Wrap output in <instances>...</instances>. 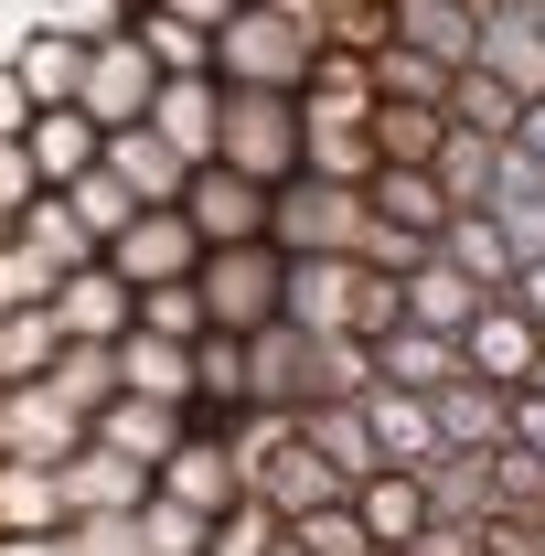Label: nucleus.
<instances>
[{
    "mask_svg": "<svg viewBox=\"0 0 545 556\" xmlns=\"http://www.w3.org/2000/svg\"><path fill=\"white\" fill-rule=\"evenodd\" d=\"M107 268L129 278V289H161V278H193L204 268V225L182 204H139L118 236H107Z\"/></svg>",
    "mask_w": 545,
    "mask_h": 556,
    "instance_id": "6",
    "label": "nucleus"
},
{
    "mask_svg": "<svg viewBox=\"0 0 545 556\" xmlns=\"http://www.w3.org/2000/svg\"><path fill=\"white\" fill-rule=\"evenodd\" d=\"M22 150H33V172L65 193V182H86L97 161H107V118H86V108H33V129H22Z\"/></svg>",
    "mask_w": 545,
    "mask_h": 556,
    "instance_id": "14",
    "label": "nucleus"
},
{
    "mask_svg": "<svg viewBox=\"0 0 545 556\" xmlns=\"http://www.w3.org/2000/svg\"><path fill=\"white\" fill-rule=\"evenodd\" d=\"M439 139H449V108H428V97H375V150H385V161H439Z\"/></svg>",
    "mask_w": 545,
    "mask_h": 556,
    "instance_id": "37",
    "label": "nucleus"
},
{
    "mask_svg": "<svg viewBox=\"0 0 545 556\" xmlns=\"http://www.w3.org/2000/svg\"><path fill=\"white\" fill-rule=\"evenodd\" d=\"M150 129L172 139L182 161H214V150H225V75H161Z\"/></svg>",
    "mask_w": 545,
    "mask_h": 556,
    "instance_id": "13",
    "label": "nucleus"
},
{
    "mask_svg": "<svg viewBox=\"0 0 545 556\" xmlns=\"http://www.w3.org/2000/svg\"><path fill=\"white\" fill-rule=\"evenodd\" d=\"M503 300H514V311H524V321H535V332H545V257H524V268H514V289H503Z\"/></svg>",
    "mask_w": 545,
    "mask_h": 556,
    "instance_id": "49",
    "label": "nucleus"
},
{
    "mask_svg": "<svg viewBox=\"0 0 545 556\" xmlns=\"http://www.w3.org/2000/svg\"><path fill=\"white\" fill-rule=\"evenodd\" d=\"M492 161H503V139H481V129L449 118V139H439V161H428V172H439V193H449V204H492Z\"/></svg>",
    "mask_w": 545,
    "mask_h": 556,
    "instance_id": "38",
    "label": "nucleus"
},
{
    "mask_svg": "<svg viewBox=\"0 0 545 556\" xmlns=\"http://www.w3.org/2000/svg\"><path fill=\"white\" fill-rule=\"evenodd\" d=\"M118 11H139V0H118Z\"/></svg>",
    "mask_w": 545,
    "mask_h": 556,
    "instance_id": "57",
    "label": "nucleus"
},
{
    "mask_svg": "<svg viewBox=\"0 0 545 556\" xmlns=\"http://www.w3.org/2000/svg\"><path fill=\"white\" fill-rule=\"evenodd\" d=\"M396 43L439 54V65H471L481 54V0H396Z\"/></svg>",
    "mask_w": 545,
    "mask_h": 556,
    "instance_id": "31",
    "label": "nucleus"
},
{
    "mask_svg": "<svg viewBox=\"0 0 545 556\" xmlns=\"http://www.w3.org/2000/svg\"><path fill=\"white\" fill-rule=\"evenodd\" d=\"M364 193H375V214H396V225H417V236H439V225L460 214L449 193H439V172H428V161H385Z\"/></svg>",
    "mask_w": 545,
    "mask_h": 556,
    "instance_id": "34",
    "label": "nucleus"
},
{
    "mask_svg": "<svg viewBox=\"0 0 545 556\" xmlns=\"http://www.w3.org/2000/svg\"><path fill=\"white\" fill-rule=\"evenodd\" d=\"M118 375H129L139 396H172V407H193V396H204L193 343H182V332H150V321H129V332H118Z\"/></svg>",
    "mask_w": 545,
    "mask_h": 556,
    "instance_id": "20",
    "label": "nucleus"
},
{
    "mask_svg": "<svg viewBox=\"0 0 545 556\" xmlns=\"http://www.w3.org/2000/svg\"><path fill=\"white\" fill-rule=\"evenodd\" d=\"M428 247H439V236H417V225H396V214H375V225H364V247H353V257H375V268H396V278H407L417 257H428Z\"/></svg>",
    "mask_w": 545,
    "mask_h": 556,
    "instance_id": "45",
    "label": "nucleus"
},
{
    "mask_svg": "<svg viewBox=\"0 0 545 556\" xmlns=\"http://www.w3.org/2000/svg\"><path fill=\"white\" fill-rule=\"evenodd\" d=\"M300 439L332 460L342 482H364V471H385V450H375V417H364V396H310L300 407Z\"/></svg>",
    "mask_w": 545,
    "mask_h": 556,
    "instance_id": "21",
    "label": "nucleus"
},
{
    "mask_svg": "<svg viewBox=\"0 0 545 556\" xmlns=\"http://www.w3.org/2000/svg\"><path fill=\"white\" fill-rule=\"evenodd\" d=\"M481 300H503V289H481V278L460 268V257H439V247L407 268V321H428V332H471Z\"/></svg>",
    "mask_w": 545,
    "mask_h": 556,
    "instance_id": "18",
    "label": "nucleus"
},
{
    "mask_svg": "<svg viewBox=\"0 0 545 556\" xmlns=\"http://www.w3.org/2000/svg\"><path fill=\"white\" fill-rule=\"evenodd\" d=\"M364 417H375V450H385L396 471H439V460H449L439 407H428L417 386H385V375H375V386H364Z\"/></svg>",
    "mask_w": 545,
    "mask_h": 556,
    "instance_id": "10",
    "label": "nucleus"
},
{
    "mask_svg": "<svg viewBox=\"0 0 545 556\" xmlns=\"http://www.w3.org/2000/svg\"><path fill=\"white\" fill-rule=\"evenodd\" d=\"M278 556H310V546H300V535H278Z\"/></svg>",
    "mask_w": 545,
    "mask_h": 556,
    "instance_id": "54",
    "label": "nucleus"
},
{
    "mask_svg": "<svg viewBox=\"0 0 545 556\" xmlns=\"http://www.w3.org/2000/svg\"><path fill=\"white\" fill-rule=\"evenodd\" d=\"M353 514L375 525V546H417V535H428V471H396V460L364 471V482H353Z\"/></svg>",
    "mask_w": 545,
    "mask_h": 556,
    "instance_id": "25",
    "label": "nucleus"
},
{
    "mask_svg": "<svg viewBox=\"0 0 545 556\" xmlns=\"http://www.w3.org/2000/svg\"><path fill=\"white\" fill-rule=\"evenodd\" d=\"M225 161L257 172V182H289L310 161V118H300V86H225Z\"/></svg>",
    "mask_w": 545,
    "mask_h": 556,
    "instance_id": "4",
    "label": "nucleus"
},
{
    "mask_svg": "<svg viewBox=\"0 0 545 556\" xmlns=\"http://www.w3.org/2000/svg\"><path fill=\"white\" fill-rule=\"evenodd\" d=\"M449 118L481 129V139H514V129H524V86H503L492 65H460V75H449Z\"/></svg>",
    "mask_w": 545,
    "mask_h": 556,
    "instance_id": "35",
    "label": "nucleus"
},
{
    "mask_svg": "<svg viewBox=\"0 0 545 556\" xmlns=\"http://www.w3.org/2000/svg\"><path fill=\"white\" fill-rule=\"evenodd\" d=\"M86 43H97V33H65V22H43V33L11 43V65H22V86H33V108H65L75 86H86Z\"/></svg>",
    "mask_w": 545,
    "mask_h": 556,
    "instance_id": "28",
    "label": "nucleus"
},
{
    "mask_svg": "<svg viewBox=\"0 0 545 556\" xmlns=\"http://www.w3.org/2000/svg\"><path fill=\"white\" fill-rule=\"evenodd\" d=\"M161 11H182V22H204V33H225V22H236L246 0H161Z\"/></svg>",
    "mask_w": 545,
    "mask_h": 556,
    "instance_id": "50",
    "label": "nucleus"
},
{
    "mask_svg": "<svg viewBox=\"0 0 545 556\" xmlns=\"http://www.w3.org/2000/svg\"><path fill=\"white\" fill-rule=\"evenodd\" d=\"M129 33L161 54V75H214V33L204 22H182V11H161V0H139L129 11Z\"/></svg>",
    "mask_w": 545,
    "mask_h": 556,
    "instance_id": "36",
    "label": "nucleus"
},
{
    "mask_svg": "<svg viewBox=\"0 0 545 556\" xmlns=\"http://www.w3.org/2000/svg\"><path fill=\"white\" fill-rule=\"evenodd\" d=\"M182 214L204 225V247H236V236H268V214H278V182L236 172V161L214 150V161H193V182H182Z\"/></svg>",
    "mask_w": 545,
    "mask_h": 556,
    "instance_id": "7",
    "label": "nucleus"
},
{
    "mask_svg": "<svg viewBox=\"0 0 545 556\" xmlns=\"http://www.w3.org/2000/svg\"><path fill=\"white\" fill-rule=\"evenodd\" d=\"M54 311H65V332H75V343H118V332L139 321V289L107 268V257H86V268H65Z\"/></svg>",
    "mask_w": 545,
    "mask_h": 556,
    "instance_id": "16",
    "label": "nucleus"
},
{
    "mask_svg": "<svg viewBox=\"0 0 545 556\" xmlns=\"http://www.w3.org/2000/svg\"><path fill=\"white\" fill-rule=\"evenodd\" d=\"M139 321H150V332H182V343H204V332H214V311H204V289H193V278L139 289Z\"/></svg>",
    "mask_w": 545,
    "mask_h": 556,
    "instance_id": "42",
    "label": "nucleus"
},
{
    "mask_svg": "<svg viewBox=\"0 0 545 556\" xmlns=\"http://www.w3.org/2000/svg\"><path fill=\"white\" fill-rule=\"evenodd\" d=\"M449 75L460 65H439V54H417V43H375V97H428V108H449Z\"/></svg>",
    "mask_w": 545,
    "mask_h": 556,
    "instance_id": "40",
    "label": "nucleus"
},
{
    "mask_svg": "<svg viewBox=\"0 0 545 556\" xmlns=\"http://www.w3.org/2000/svg\"><path fill=\"white\" fill-rule=\"evenodd\" d=\"M439 257H460L481 289H514V268H524V257H514V225H503L492 204H460V214H449V225H439Z\"/></svg>",
    "mask_w": 545,
    "mask_h": 556,
    "instance_id": "29",
    "label": "nucleus"
},
{
    "mask_svg": "<svg viewBox=\"0 0 545 556\" xmlns=\"http://www.w3.org/2000/svg\"><path fill=\"white\" fill-rule=\"evenodd\" d=\"M460 353H471V375H492V386H524L535 353H545V332L514 311V300H481V321L460 332Z\"/></svg>",
    "mask_w": 545,
    "mask_h": 556,
    "instance_id": "24",
    "label": "nucleus"
},
{
    "mask_svg": "<svg viewBox=\"0 0 545 556\" xmlns=\"http://www.w3.org/2000/svg\"><path fill=\"white\" fill-rule=\"evenodd\" d=\"M310 65H321V0H246L214 33L225 86H310Z\"/></svg>",
    "mask_w": 545,
    "mask_h": 556,
    "instance_id": "1",
    "label": "nucleus"
},
{
    "mask_svg": "<svg viewBox=\"0 0 545 556\" xmlns=\"http://www.w3.org/2000/svg\"><path fill=\"white\" fill-rule=\"evenodd\" d=\"M33 129V86H22V65L0 54V139H22Z\"/></svg>",
    "mask_w": 545,
    "mask_h": 556,
    "instance_id": "47",
    "label": "nucleus"
},
{
    "mask_svg": "<svg viewBox=\"0 0 545 556\" xmlns=\"http://www.w3.org/2000/svg\"><path fill=\"white\" fill-rule=\"evenodd\" d=\"M54 471H65V514H139V503H150V482H161L150 460L107 450V439H75Z\"/></svg>",
    "mask_w": 545,
    "mask_h": 556,
    "instance_id": "9",
    "label": "nucleus"
},
{
    "mask_svg": "<svg viewBox=\"0 0 545 556\" xmlns=\"http://www.w3.org/2000/svg\"><path fill=\"white\" fill-rule=\"evenodd\" d=\"M43 386H54V396H65V407H107V396H118V386H129V375H118V343H65L54 353V375H43Z\"/></svg>",
    "mask_w": 545,
    "mask_h": 556,
    "instance_id": "39",
    "label": "nucleus"
},
{
    "mask_svg": "<svg viewBox=\"0 0 545 556\" xmlns=\"http://www.w3.org/2000/svg\"><path fill=\"white\" fill-rule=\"evenodd\" d=\"M481 11H535V0H481Z\"/></svg>",
    "mask_w": 545,
    "mask_h": 556,
    "instance_id": "53",
    "label": "nucleus"
},
{
    "mask_svg": "<svg viewBox=\"0 0 545 556\" xmlns=\"http://www.w3.org/2000/svg\"><path fill=\"white\" fill-rule=\"evenodd\" d=\"M385 556H407V546H385Z\"/></svg>",
    "mask_w": 545,
    "mask_h": 556,
    "instance_id": "58",
    "label": "nucleus"
},
{
    "mask_svg": "<svg viewBox=\"0 0 545 556\" xmlns=\"http://www.w3.org/2000/svg\"><path fill=\"white\" fill-rule=\"evenodd\" d=\"M353 289H364V257H289V321L353 332Z\"/></svg>",
    "mask_w": 545,
    "mask_h": 556,
    "instance_id": "22",
    "label": "nucleus"
},
{
    "mask_svg": "<svg viewBox=\"0 0 545 556\" xmlns=\"http://www.w3.org/2000/svg\"><path fill=\"white\" fill-rule=\"evenodd\" d=\"M161 492L193 503V514H225V503L246 492V460L225 450V428H182V450L161 460Z\"/></svg>",
    "mask_w": 545,
    "mask_h": 556,
    "instance_id": "15",
    "label": "nucleus"
},
{
    "mask_svg": "<svg viewBox=\"0 0 545 556\" xmlns=\"http://www.w3.org/2000/svg\"><path fill=\"white\" fill-rule=\"evenodd\" d=\"M33 193H43V172H33V150H22V139H0V214L22 225V204H33Z\"/></svg>",
    "mask_w": 545,
    "mask_h": 556,
    "instance_id": "46",
    "label": "nucleus"
},
{
    "mask_svg": "<svg viewBox=\"0 0 545 556\" xmlns=\"http://www.w3.org/2000/svg\"><path fill=\"white\" fill-rule=\"evenodd\" d=\"M471 65H492L503 86L545 97V22H535V11H481V54H471Z\"/></svg>",
    "mask_w": 545,
    "mask_h": 556,
    "instance_id": "32",
    "label": "nucleus"
},
{
    "mask_svg": "<svg viewBox=\"0 0 545 556\" xmlns=\"http://www.w3.org/2000/svg\"><path fill=\"white\" fill-rule=\"evenodd\" d=\"M514 139H524V150L545 161V97H524V129H514Z\"/></svg>",
    "mask_w": 545,
    "mask_h": 556,
    "instance_id": "52",
    "label": "nucleus"
},
{
    "mask_svg": "<svg viewBox=\"0 0 545 556\" xmlns=\"http://www.w3.org/2000/svg\"><path fill=\"white\" fill-rule=\"evenodd\" d=\"M182 428H193V407H172V396H139V386H118L107 407L86 417V439H107V450H129V460H150V471H161V460L182 450Z\"/></svg>",
    "mask_w": 545,
    "mask_h": 556,
    "instance_id": "11",
    "label": "nucleus"
},
{
    "mask_svg": "<svg viewBox=\"0 0 545 556\" xmlns=\"http://www.w3.org/2000/svg\"><path fill=\"white\" fill-rule=\"evenodd\" d=\"M535 22H545V0H535Z\"/></svg>",
    "mask_w": 545,
    "mask_h": 556,
    "instance_id": "59",
    "label": "nucleus"
},
{
    "mask_svg": "<svg viewBox=\"0 0 545 556\" xmlns=\"http://www.w3.org/2000/svg\"><path fill=\"white\" fill-rule=\"evenodd\" d=\"M428 407H439V439H449V450H503V428H514V386H492V375H449Z\"/></svg>",
    "mask_w": 545,
    "mask_h": 556,
    "instance_id": "23",
    "label": "nucleus"
},
{
    "mask_svg": "<svg viewBox=\"0 0 545 556\" xmlns=\"http://www.w3.org/2000/svg\"><path fill=\"white\" fill-rule=\"evenodd\" d=\"M375 375H385V386H417V396H439L449 375H471V353H460V332L396 321V332H375Z\"/></svg>",
    "mask_w": 545,
    "mask_h": 556,
    "instance_id": "17",
    "label": "nucleus"
},
{
    "mask_svg": "<svg viewBox=\"0 0 545 556\" xmlns=\"http://www.w3.org/2000/svg\"><path fill=\"white\" fill-rule=\"evenodd\" d=\"M75 439H86V407H65L43 375H33V386H0V450H22V460H65Z\"/></svg>",
    "mask_w": 545,
    "mask_h": 556,
    "instance_id": "12",
    "label": "nucleus"
},
{
    "mask_svg": "<svg viewBox=\"0 0 545 556\" xmlns=\"http://www.w3.org/2000/svg\"><path fill=\"white\" fill-rule=\"evenodd\" d=\"M321 396V343L300 332V321H268V332H246V407H310Z\"/></svg>",
    "mask_w": 545,
    "mask_h": 556,
    "instance_id": "8",
    "label": "nucleus"
},
{
    "mask_svg": "<svg viewBox=\"0 0 545 556\" xmlns=\"http://www.w3.org/2000/svg\"><path fill=\"white\" fill-rule=\"evenodd\" d=\"M107 172L129 182L139 204H182V182H193V161H182L172 139L150 129V118H129V129H107Z\"/></svg>",
    "mask_w": 545,
    "mask_h": 556,
    "instance_id": "19",
    "label": "nucleus"
},
{
    "mask_svg": "<svg viewBox=\"0 0 545 556\" xmlns=\"http://www.w3.org/2000/svg\"><path fill=\"white\" fill-rule=\"evenodd\" d=\"M385 11H396V0H385Z\"/></svg>",
    "mask_w": 545,
    "mask_h": 556,
    "instance_id": "60",
    "label": "nucleus"
},
{
    "mask_svg": "<svg viewBox=\"0 0 545 556\" xmlns=\"http://www.w3.org/2000/svg\"><path fill=\"white\" fill-rule=\"evenodd\" d=\"M503 514V482H492V450H449L428 471V525H492Z\"/></svg>",
    "mask_w": 545,
    "mask_h": 556,
    "instance_id": "30",
    "label": "nucleus"
},
{
    "mask_svg": "<svg viewBox=\"0 0 545 556\" xmlns=\"http://www.w3.org/2000/svg\"><path fill=\"white\" fill-rule=\"evenodd\" d=\"M11 236H33V247H43L54 268H86V257H107V247H97V225L75 214V193H54V182H43V193L22 204V225H11Z\"/></svg>",
    "mask_w": 545,
    "mask_h": 556,
    "instance_id": "33",
    "label": "nucleus"
},
{
    "mask_svg": "<svg viewBox=\"0 0 545 556\" xmlns=\"http://www.w3.org/2000/svg\"><path fill=\"white\" fill-rule=\"evenodd\" d=\"M193 289H204L214 332H268V321H289V247H278V236H236V247H204Z\"/></svg>",
    "mask_w": 545,
    "mask_h": 556,
    "instance_id": "2",
    "label": "nucleus"
},
{
    "mask_svg": "<svg viewBox=\"0 0 545 556\" xmlns=\"http://www.w3.org/2000/svg\"><path fill=\"white\" fill-rule=\"evenodd\" d=\"M150 97H161V54L139 43L129 22H107V33L86 43V86H75V108L107 118V129H129V118H150Z\"/></svg>",
    "mask_w": 545,
    "mask_h": 556,
    "instance_id": "5",
    "label": "nucleus"
},
{
    "mask_svg": "<svg viewBox=\"0 0 545 556\" xmlns=\"http://www.w3.org/2000/svg\"><path fill=\"white\" fill-rule=\"evenodd\" d=\"M54 535H65V556H150L139 546V514H65Z\"/></svg>",
    "mask_w": 545,
    "mask_h": 556,
    "instance_id": "43",
    "label": "nucleus"
},
{
    "mask_svg": "<svg viewBox=\"0 0 545 556\" xmlns=\"http://www.w3.org/2000/svg\"><path fill=\"white\" fill-rule=\"evenodd\" d=\"M65 193H75V214L97 225V247H107V236H118V225H129V214H139V193H129V182H118V172H107V161H97L86 182H65Z\"/></svg>",
    "mask_w": 545,
    "mask_h": 556,
    "instance_id": "44",
    "label": "nucleus"
},
{
    "mask_svg": "<svg viewBox=\"0 0 545 556\" xmlns=\"http://www.w3.org/2000/svg\"><path fill=\"white\" fill-rule=\"evenodd\" d=\"M0 556H65V535H0Z\"/></svg>",
    "mask_w": 545,
    "mask_h": 556,
    "instance_id": "51",
    "label": "nucleus"
},
{
    "mask_svg": "<svg viewBox=\"0 0 545 556\" xmlns=\"http://www.w3.org/2000/svg\"><path fill=\"white\" fill-rule=\"evenodd\" d=\"M54 525H65V471L0 450V535H54Z\"/></svg>",
    "mask_w": 545,
    "mask_h": 556,
    "instance_id": "26",
    "label": "nucleus"
},
{
    "mask_svg": "<svg viewBox=\"0 0 545 556\" xmlns=\"http://www.w3.org/2000/svg\"><path fill=\"white\" fill-rule=\"evenodd\" d=\"M65 311L54 300H11L0 311V386H33V375H54V353H65Z\"/></svg>",
    "mask_w": 545,
    "mask_h": 556,
    "instance_id": "27",
    "label": "nucleus"
},
{
    "mask_svg": "<svg viewBox=\"0 0 545 556\" xmlns=\"http://www.w3.org/2000/svg\"><path fill=\"white\" fill-rule=\"evenodd\" d=\"M0 247H11V214H0Z\"/></svg>",
    "mask_w": 545,
    "mask_h": 556,
    "instance_id": "56",
    "label": "nucleus"
},
{
    "mask_svg": "<svg viewBox=\"0 0 545 556\" xmlns=\"http://www.w3.org/2000/svg\"><path fill=\"white\" fill-rule=\"evenodd\" d=\"M524 386H545V353H535V375H524Z\"/></svg>",
    "mask_w": 545,
    "mask_h": 556,
    "instance_id": "55",
    "label": "nucleus"
},
{
    "mask_svg": "<svg viewBox=\"0 0 545 556\" xmlns=\"http://www.w3.org/2000/svg\"><path fill=\"white\" fill-rule=\"evenodd\" d=\"M503 439H524V450H545V386H514V428Z\"/></svg>",
    "mask_w": 545,
    "mask_h": 556,
    "instance_id": "48",
    "label": "nucleus"
},
{
    "mask_svg": "<svg viewBox=\"0 0 545 556\" xmlns=\"http://www.w3.org/2000/svg\"><path fill=\"white\" fill-rule=\"evenodd\" d=\"M139 546H150V556H204L214 546V514H193V503H172V492L150 482V503H139Z\"/></svg>",
    "mask_w": 545,
    "mask_h": 556,
    "instance_id": "41",
    "label": "nucleus"
},
{
    "mask_svg": "<svg viewBox=\"0 0 545 556\" xmlns=\"http://www.w3.org/2000/svg\"><path fill=\"white\" fill-rule=\"evenodd\" d=\"M364 225H375V193L364 182H332V172H289L278 182V214H268V236L289 257H353Z\"/></svg>",
    "mask_w": 545,
    "mask_h": 556,
    "instance_id": "3",
    "label": "nucleus"
}]
</instances>
